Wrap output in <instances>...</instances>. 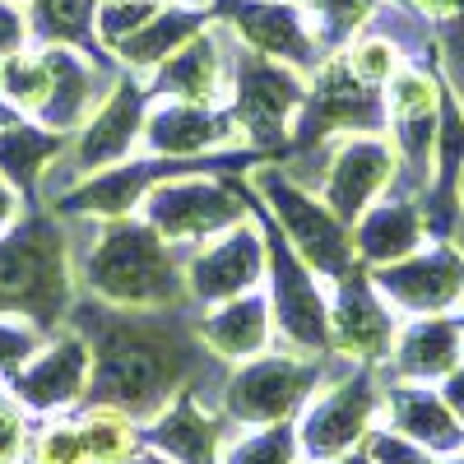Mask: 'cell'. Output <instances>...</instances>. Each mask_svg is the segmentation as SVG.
Segmentation results:
<instances>
[{
  "label": "cell",
  "mask_w": 464,
  "mask_h": 464,
  "mask_svg": "<svg viewBox=\"0 0 464 464\" xmlns=\"http://www.w3.org/2000/svg\"><path fill=\"white\" fill-rule=\"evenodd\" d=\"M246 186L260 196V205L275 214V227L288 237V246L312 265L325 284H334L353 265H362L358 251H353V227H348L321 196H312L302 181H293L284 163H256Z\"/></svg>",
  "instance_id": "cell-5"
},
{
  "label": "cell",
  "mask_w": 464,
  "mask_h": 464,
  "mask_svg": "<svg viewBox=\"0 0 464 464\" xmlns=\"http://www.w3.org/2000/svg\"><path fill=\"white\" fill-rule=\"evenodd\" d=\"M381 98L372 84H362L353 70H348L343 52H325V61L316 65V84L306 89L302 102V121H297V144L302 149H321L339 135L353 130H376L381 126Z\"/></svg>",
  "instance_id": "cell-17"
},
{
  "label": "cell",
  "mask_w": 464,
  "mask_h": 464,
  "mask_svg": "<svg viewBox=\"0 0 464 464\" xmlns=\"http://www.w3.org/2000/svg\"><path fill=\"white\" fill-rule=\"evenodd\" d=\"M437 391H441V400L450 404V413L464 422V362H459L450 376H441V381H437Z\"/></svg>",
  "instance_id": "cell-37"
},
{
  "label": "cell",
  "mask_w": 464,
  "mask_h": 464,
  "mask_svg": "<svg viewBox=\"0 0 464 464\" xmlns=\"http://www.w3.org/2000/svg\"><path fill=\"white\" fill-rule=\"evenodd\" d=\"M0 391H10L33 418H56V413L84 409L89 391H93V343L84 339V330H74L65 321L61 330H52L37 343V353Z\"/></svg>",
  "instance_id": "cell-10"
},
{
  "label": "cell",
  "mask_w": 464,
  "mask_h": 464,
  "mask_svg": "<svg viewBox=\"0 0 464 464\" xmlns=\"http://www.w3.org/2000/svg\"><path fill=\"white\" fill-rule=\"evenodd\" d=\"M237 33H232L223 19L205 24L181 52H172L153 80V93L159 98H181V102H205L218 107L223 98H232V74H237Z\"/></svg>",
  "instance_id": "cell-19"
},
{
  "label": "cell",
  "mask_w": 464,
  "mask_h": 464,
  "mask_svg": "<svg viewBox=\"0 0 464 464\" xmlns=\"http://www.w3.org/2000/svg\"><path fill=\"white\" fill-rule=\"evenodd\" d=\"M381 10V0H312L316 28L325 37V47L339 43V37H353L362 24H372Z\"/></svg>",
  "instance_id": "cell-32"
},
{
  "label": "cell",
  "mask_w": 464,
  "mask_h": 464,
  "mask_svg": "<svg viewBox=\"0 0 464 464\" xmlns=\"http://www.w3.org/2000/svg\"><path fill=\"white\" fill-rule=\"evenodd\" d=\"M265 242H269V306H275V334L293 353H312V358H334L330 353V288H321V275L306 265L288 237L265 223Z\"/></svg>",
  "instance_id": "cell-8"
},
{
  "label": "cell",
  "mask_w": 464,
  "mask_h": 464,
  "mask_svg": "<svg viewBox=\"0 0 464 464\" xmlns=\"http://www.w3.org/2000/svg\"><path fill=\"white\" fill-rule=\"evenodd\" d=\"M70 149L65 130H52L43 121H24V116H0V177H5L19 196H33L56 168V159Z\"/></svg>",
  "instance_id": "cell-24"
},
{
  "label": "cell",
  "mask_w": 464,
  "mask_h": 464,
  "mask_svg": "<svg viewBox=\"0 0 464 464\" xmlns=\"http://www.w3.org/2000/svg\"><path fill=\"white\" fill-rule=\"evenodd\" d=\"M362 450L372 455V464H437V455L428 446H418L413 437L385 428V422H376V428L367 432Z\"/></svg>",
  "instance_id": "cell-34"
},
{
  "label": "cell",
  "mask_w": 464,
  "mask_h": 464,
  "mask_svg": "<svg viewBox=\"0 0 464 464\" xmlns=\"http://www.w3.org/2000/svg\"><path fill=\"white\" fill-rule=\"evenodd\" d=\"M24 464H93L89 446H84V432H80V418H74V413L37 418Z\"/></svg>",
  "instance_id": "cell-29"
},
{
  "label": "cell",
  "mask_w": 464,
  "mask_h": 464,
  "mask_svg": "<svg viewBox=\"0 0 464 464\" xmlns=\"http://www.w3.org/2000/svg\"><path fill=\"white\" fill-rule=\"evenodd\" d=\"M205 24H214V5H200V10H190V5H159V10H153V19L140 24L111 56L121 61L126 70H159Z\"/></svg>",
  "instance_id": "cell-26"
},
{
  "label": "cell",
  "mask_w": 464,
  "mask_h": 464,
  "mask_svg": "<svg viewBox=\"0 0 464 464\" xmlns=\"http://www.w3.org/2000/svg\"><path fill=\"white\" fill-rule=\"evenodd\" d=\"M74 302V227L61 214L28 209L0 232V316H28L43 330H61Z\"/></svg>",
  "instance_id": "cell-3"
},
{
  "label": "cell",
  "mask_w": 464,
  "mask_h": 464,
  "mask_svg": "<svg viewBox=\"0 0 464 464\" xmlns=\"http://www.w3.org/2000/svg\"><path fill=\"white\" fill-rule=\"evenodd\" d=\"M144 116H149L144 89L130 80V74H121V80L111 84V93L102 98V107L70 135V149L56 159V168L47 172V190L61 177H65L61 190H70L74 181H84V177H93V172H102L111 163L135 159V144H144ZM61 190H56V196H61Z\"/></svg>",
  "instance_id": "cell-9"
},
{
  "label": "cell",
  "mask_w": 464,
  "mask_h": 464,
  "mask_svg": "<svg viewBox=\"0 0 464 464\" xmlns=\"http://www.w3.org/2000/svg\"><path fill=\"white\" fill-rule=\"evenodd\" d=\"M437 464H464V450H455V455H441Z\"/></svg>",
  "instance_id": "cell-43"
},
{
  "label": "cell",
  "mask_w": 464,
  "mask_h": 464,
  "mask_svg": "<svg viewBox=\"0 0 464 464\" xmlns=\"http://www.w3.org/2000/svg\"><path fill=\"white\" fill-rule=\"evenodd\" d=\"M19 218H24V196H19V190H14L5 177H0V232L14 227Z\"/></svg>",
  "instance_id": "cell-38"
},
{
  "label": "cell",
  "mask_w": 464,
  "mask_h": 464,
  "mask_svg": "<svg viewBox=\"0 0 464 464\" xmlns=\"http://www.w3.org/2000/svg\"><path fill=\"white\" fill-rule=\"evenodd\" d=\"M251 214H256L251 186H242L237 177H205V172L163 177L140 205V218H149L168 242L186 251L218 237L227 227H237Z\"/></svg>",
  "instance_id": "cell-7"
},
{
  "label": "cell",
  "mask_w": 464,
  "mask_h": 464,
  "mask_svg": "<svg viewBox=\"0 0 464 464\" xmlns=\"http://www.w3.org/2000/svg\"><path fill=\"white\" fill-rule=\"evenodd\" d=\"M186 312H116L93 297H80L70 312V325L84 330L93 343V404H116L130 418L149 422L168 400H177L186 385H200V367L214 362L209 348L196 339Z\"/></svg>",
  "instance_id": "cell-1"
},
{
  "label": "cell",
  "mask_w": 464,
  "mask_h": 464,
  "mask_svg": "<svg viewBox=\"0 0 464 464\" xmlns=\"http://www.w3.org/2000/svg\"><path fill=\"white\" fill-rule=\"evenodd\" d=\"M459 334H464V316H459Z\"/></svg>",
  "instance_id": "cell-45"
},
{
  "label": "cell",
  "mask_w": 464,
  "mask_h": 464,
  "mask_svg": "<svg viewBox=\"0 0 464 464\" xmlns=\"http://www.w3.org/2000/svg\"><path fill=\"white\" fill-rule=\"evenodd\" d=\"M330 464H372V455L358 446V450H348V455H339V459H330Z\"/></svg>",
  "instance_id": "cell-41"
},
{
  "label": "cell",
  "mask_w": 464,
  "mask_h": 464,
  "mask_svg": "<svg viewBox=\"0 0 464 464\" xmlns=\"http://www.w3.org/2000/svg\"><path fill=\"white\" fill-rule=\"evenodd\" d=\"M74 227V223H70ZM89 237L74 232V275L80 297H93L116 312H172L186 297V246L168 242L140 214L89 218Z\"/></svg>",
  "instance_id": "cell-2"
},
{
  "label": "cell",
  "mask_w": 464,
  "mask_h": 464,
  "mask_svg": "<svg viewBox=\"0 0 464 464\" xmlns=\"http://www.w3.org/2000/svg\"><path fill=\"white\" fill-rule=\"evenodd\" d=\"M385 381V400H381V422L395 428L404 437H413L418 446H428L437 459L464 450V422L450 413V404L441 400L437 385L422 381Z\"/></svg>",
  "instance_id": "cell-22"
},
{
  "label": "cell",
  "mask_w": 464,
  "mask_h": 464,
  "mask_svg": "<svg viewBox=\"0 0 464 464\" xmlns=\"http://www.w3.org/2000/svg\"><path fill=\"white\" fill-rule=\"evenodd\" d=\"M302 464H312V459H302Z\"/></svg>",
  "instance_id": "cell-47"
},
{
  "label": "cell",
  "mask_w": 464,
  "mask_h": 464,
  "mask_svg": "<svg viewBox=\"0 0 464 464\" xmlns=\"http://www.w3.org/2000/svg\"><path fill=\"white\" fill-rule=\"evenodd\" d=\"M400 339V312L372 284L367 265H353L330 284V353L343 362L385 367Z\"/></svg>",
  "instance_id": "cell-13"
},
{
  "label": "cell",
  "mask_w": 464,
  "mask_h": 464,
  "mask_svg": "<svg viewBox=\"0 0 464 464\" xmlns=\"http://www.w3.org/2000/svg\"><path fill=\"white\" fill-rule=\"evenodd\" d=\"M334 358H312L293 353V348L275 343L269 353L246 358L237 367H227L218 381V409L232 428H265V422H297L321 391V381L330 376Z\"/></svg>",
  "instance_id": "cell-4"
},
{
  "label": "cell",
  "mask_w": 464,
  "mask_h": 464,
  "mask_svg": "<svg viewBox=\"0 0 464 464\" xmlns=\"http://www.w3.org/2000/svg\"><path fill=\"white\" fill-rule=\"evenodd\" d=\"M52 330L43 325H33L28 316H0V385H5L33 353H37V343H43Z\"/></svg>",
  "instance_id": "cell-33"
},
{
  "label": "cell",
  "mask_w": 464,
  "mask_h": 464,
  "mask_svg": "<svg viewBox=\"0 0 464 464\" xmlns=\"http://www.w3.org/2000/svg\"><path fill=\"white\" fill-rule=\"evenodd\" d=\"M422 209L409 196H391V200H376L358 223H353V251L367 269L376 265H395L404 256H413L422 246Z\"/></svg>",
  "instance_id": "cell-25"
},
{
  "label": "cell",
  "mask_w": 464,
  "mask_h": 464,
  "mask_svg": "<svg viewBox=\"0 0 464 464\" xmlns=\"http://www.w3.org/2000/svg\"><path fill=\"white\" fill-rule=\"evenodd\" d=\"M28 441H33V413L10 391H0V464H24Z\"/></svg>",
  "instance_id": "cell-35"
},
{
  "label": "cell",
  "mask_w": 464,
  "mask_h": 464,
  "mask_svg": "<svg viewBox=\"0 0 464 464\" xmlns=\"http://www.w3.org/2000/svg\"><path fill=\"white\" fill-rule=\"evenodd\" d=\"M144 149L159 159L177 163H200L209 153H232V149H251L237 116L205 107V102H181V98H159L144 116Z\"/></svg>",
  "instance_id": "cell-18"
},
{
  "label": "cell",
  "mask_w": 464,
  "mask_h": 464,
  "mask_svg": "<svg viewBox=\"0 0 464 464\" xmlns=\"http://www.w3.org/2000/svg\"><path fill=\"white\" fill-rule=\"evenodd\" d=\"M343 61H348V70H353L362 84H372V89L391 84L395 74H400V47L391 43V37H381V33H367V37L358 33V37H348Z\"/></svg>",
  "instance_id": "cell-30"
},
{
  "label": "cell",
  "mask_w": 464,
  "mask_h": 464,
  "mask_svg": "<svg viewBox=\"0 0 464 464\" xmlns=\"http://www.w3.org/2000/svg\"><path fill=\"white\" fill-rule=\"evenodd\" d=\"M98 5H116V0H98Z\"/></svg>",
  "instance_id": "cell-44"
},
{
  "label": "cell",
  "mask_w": 464,
  "mask_h": 464,
  "mask_svg": "<svg viewBox=\"0 0 464 464\" xmlns=\"http://www.w3.org/2000/svg\"><path fill=\"white\" fill-rule=\"evenodd\" d=\"M214 19H223L237 33V43L256 56L297 70H316L325 61V37L302 0H223V5H214Z\"/></svg>",
  "instance_id": "cell-14"
},
{
  "label": "cell",
  "mask_w": 464,
  "mask_h": 464,
  "mask_svg": "<svg viewBox=\"0 0 464 464\" xmlns=\"http://www.w3.org/2000/svg\"><path fill=\"white\" fill-rule=\"evenodd\" d=\"M400 172V149L391 140H381L376 130H353L330 140V159L321 172V200L353 227L385 190H391Z\"/></svg>",
  "instance_id": "cell-15"
},
{
  "label": "cell",
  "mask_w": 464,
  "mask_h": 464,
  "mask_svg": "<svg viewBox=\"0 0 464 464\" xmlns=\"http://www.w3.org/2000/svg\"><path fill=\"white\" fill-rule=\"evenodd\" d=\"M144 446L172 464H218L232 437V422L218 404H205L200 385H186L177 400H168L149 422H140Z\"/></svg>",
  "instance_id": "cell-20"
},
{
  "label": "cell",
  "mask_w": 464,
  "mask_h": 464,
  "mask_svg": "<svg viewBox=\"0 0 464 464\" xmlns=\"http://www.w3.org/2000/svg\"><path fill=\"white\" fill-rule=\"evenodd\" d=\"M159 5H163V0H116V5H98L93 10V37H98L107 52H116L140 24L153 19V10H159Z\"/></svg>",
  "instance_id": "cell-31"
},
{
  "label": "cell",
  "mask_w": 464,
  "mask_h": 464,
  "mask_svg": "<svg viewBox=\"0 0 464 464\" xmlns=\"http://www.w3.org/2000/svg\"><path fill=\"white\" fill-rule=\"evenodd\" d=\"M459 362H464L459 321H450V316H409V325H400V339L391 348V358H385L381 376L437 385Z\"/></svg>",
  "instance_id": "cell-23"
},
{
  "label": "cell",
  "mask_w": 464,
  "mask_h": 464,
  "mask_svg": "<svg viewBox=\"0 0 464 464\" xmlns=\"http://www.w3.org/2000/svg\"><path fill=\"white\" fill-rule=\"evenodd\" d=\"M404 5H413V10H422V14H455L459 0H404Z\"/></svg>",
  "instance_id": "cell-40"
},
{
  "label": "cell",
  "mask_w": 464,
  "mask_h": 464,
  "mask_svg": "<svg viewBox=\"0 0 464 464\" xmlns=\"http://www.w3.org/2000/svg\"><path fill=\"white\" fill-rule=\"evenodd\" d=\"M381 400H385L381 367L334 358L330 376L321 381V391L297 413L302 455L312 464H330L348 450H358L367 441V432L381 422Z\"/></svg>",
  "instance_id": "cell-6"
},
{
  "label": "cell",
  "mask_w": 464,
  "mask_h": 464,
  "mask_svg": "<svg viewBox=\"0 0 464 464\" xmlns=\"http://www.w3.org/2000/svg\"><path fill=\"white\" fill-rule=\"evenodd\" d=\"M306 70L269 61L256 52H237V74H232V116L256 149H275L288 140L293 116L306 102Z\"/></svg>",
  "instance_id": "cell-11"
},
{
  "label": "cell",
  "mask_w": 464,
  "mask_h": 464,
  "mask_svg": "<svg viewBox=\"0 0 464 464\" xmlns=\"http://www.w3.org/2000/svg\"><path fill=\"white\" fill-rule=\"evenodd\" d=\"M0 74H5V61H0Z\"/></svg>",
  "instance_id": "cell-46"
},
{
  "label": "cell",
  "mask_w": 464,
  "mask_h": 464,
  "mask_svg": "<svg viewBox=\"0 0 464 464\" xmlns=\"http://www.w3.org/2000/svg\"><path fill=\"white\" fill-rule=\"evenodd\" d=\"M74 418H80V432H84V446H89L93 464H126L144 450L140 418H130L126 409L89 400L84 409H74Z\"/></svg>",
  "instance_id": "cell-27"
},
{
  "label": "cell",
  "mask_w": 464,
  "mask_h": 464,
  "mask_svg": "<svg viewBox=\"0 0 464 464\" xmlns=\"http://www.w3.org/2000/svg\"><path fill=\"white\" fill-rule=\"evenodd\" d=\"M441 43H446V61H464V0H459V10L450 14Z\"/></svg>",
  "instance_id": "cell-39"
},
{
  "label": "cell",
  "mask_w": 464,
  "mask_h": 464,
  "mask_svg": "<svg viewBox=\"0 0 464 464\" xmlns=\"http://www.w3.org/2000/svg\"><path fill=\"white\" fill-rule=\"evenodd\" d=\"M126 464H172V459H163V455H153V450L144 446V450H140L135 459H126Z\"/></svg>",
  "instance_id": "cell-42"
},
{
  "label": "cell",
  "mask_w": 464,
  "mask_h": 464,
  "mask_svg": "<svg viewBox=\"0 0 464 464\" xmlns=\"http://www.w3.org/2000/svg\"><path fill=\"white\" fill-rule=\"evenodd\" d=\"M367 275L400 316H446L464 302V246L432 242L395 265H376Z\"/></svg>",
  "instance_id": "cell-16"
},
{
  "label": "cell",
  "mask_w": 464,
  "mask_h": 464,
  "mask_svg": "<svg viewBox=\"0 0 464 464\" xmlns=\"http://www.w3.org/2000/svg\"><path fill=\"white\" fill-rule=\"evenodd\" d=\"M28 37H33V10H24V0H0V61L28 52Z\"/></svg>",
  "instance_id": "cell-36"
},
{
  "label": "cell",
  "mask_w": 464,
  "mask_h": 464,
  "mask_svg": "<svg viewBox=\"0 0 464 464\" xmlns=\"http://www.w3.org/2000/svg\"><path fill=\"white\" fill-rule=\"evenodd\" d=\"M269 269V242L260 232V209L237 227L190 246L186 256V297L190 306H218L242 293H256Z\"/></svg>",
  "instance_id": "cell-12"
},
{
  "label": "cell",
  "mask_w": 464,
  "mask_h": 464,
  "mask_svg": "<svg viewBox=\"0 0 464 464\" xmlns=\"http://www.w3.org/2000/svg\"><path fill=\"white\" fill-rule=\"evenodd\" d=\"M190 325H196V339L209 348V358L218 367H237L279 343L275 306H269V293H260V288L232 297V302H218V306H196Z\"/></svg>",
  "instance_id": "cell-21"
},
{
  "label": "cell",
  "mask_w": 464,
  "mask_h": 464,
  "mask_svg": "<svg viewBox=\"0 0 464 464\" xmlns=\"http://www.w3.org/2000/svg\"><path fill=\"white\" fill-rule=\"evenodd\" d=\"M297 422H265V428H232L218 464H302Z\"/></svg>",
  "instance_id": "cell-28"
}]
</instances>
